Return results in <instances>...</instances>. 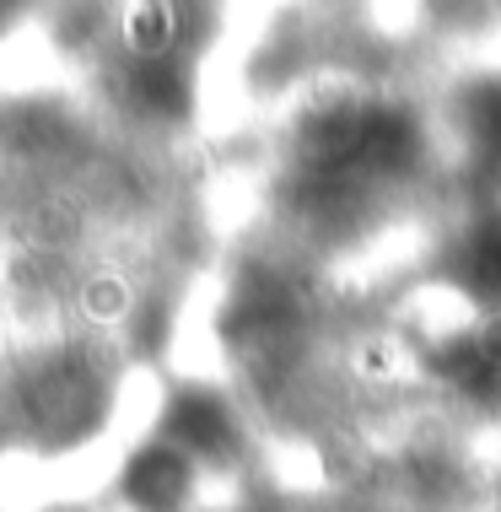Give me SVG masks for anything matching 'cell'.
Instances as JSON below:
<instances>
[{"instance_id": "cell-1", "label": "cell", "mask_w": 501, "mask_h": 512, "mask_svg": "<svg viewBox=\"0 0 501 512\" xmlns=\"http://www.w3.org/2000/svg\"><path fill=\"white\" fill-rule=\"evenodd\" d=\"M453 281H464V292H475L480 302H501V211L464 227L453 248Z\"/></svg>"}, {"instance_id": "cell-2", "label": "cell", "mask_w": 501, "mask_h": 512, "mask_svg": "<svg viewBox=\"0 0 501 512\" xmlns=\"http://www.w3.org/2000/svg\"><path fill=\"white\" fill-rule=\"evenodd\" d=\"M189 491V459L184 448H151L141 464H130V496L151 512L178 507Z\"/></svg>"}]
</instances>
